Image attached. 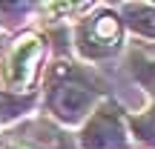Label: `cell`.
Wrapping results in <instances>:
<instances>
[{"label":"cell","instance_id":"cell-9","mask_svg":"<svg viewBox=\"0 0 155 149\" xmlns=\"http://www.w3.org/2000/svg\"><path fill=\"white\" fill-rule=\"evenodd\" d=\"M3 55H6V37L0 34V63H3Z\"/></svg>","mask_w":155,"mask_h":149},{"label":"cell","instance_id":"cell-10","mask_svg":"<svg viewBox=\"0 0 155 149\" xmlns=\"http://www.w3.org/2000/svg\"><path fill=\"white\" fill-rule=\"evenodd\" d=\"M0 149H3V144H0Z\"/></svg>","mask_w":155,"mask_h":149},{"label":"cell","instance_id":"cell-6","mask_svg":"<svg viewBox=\"0 0 155 149\" xmlns=\"http://www.w3.org/2000/svg\"><path fill=\"white\" fill-rule=\"evenodd\" d=\"M127 123H129L132 135L141 141V144L155 149V106L138 112V115H127Z\"/></svg>","mask_w":155,"mask_h":149},{"label":"cell","instance_id":"cell-8","mask_svg":"<svg viewBox=\"0 0 155 149\" xmlns=\"http://www.w3.org/2000/svg\"><path fill=\"white\" fill-rule=\"evenodd\" d=\"M129 72H132V77L150 95H155V60H150V57L135 52V55H129Z\"/></svg>","mask_w":155,"mask_h":149},{"label":"cell","instance_id":"cell-7","mask_svg":"<svg viewBox=\"0 0 155 149\" xmlns=\"http://www.w3.org/2000/svg\"><path fill=\"white\" fill-rule=\"evenodd\" d=\"M35 95H12L0 89V121H15L35 106Z\"/></svg>","mask_w":155,"mask_h":149},{"label":"cell","instance_id":"cell-2","mask_svg":"<svg viewBox=\"0 0 155 149\" xmlns=\"http://www.w3.org/2000/svg\"><path fill=\"white\" fill-rule=\"evenodd\" d=\"M43 37L35 32H26L6 49L0 63V89L12 95H35V83L43 63Z\"/></svg>","mask_w":155,"mask_h":149},{"label":"cell","instance_id":"cell-1","mask_svg":"<svg viewBox=\"0 0 155 149\" xmlns=\"http://www.w3.org/2000/svg\"><path fill=\"white\" fill-rule=\"evenodd\" d=\"M101 103V89L86 72L66 60H58L46 77V109L55 121L78 126Z\"/></svg>","mask_w":155,"mask_h":149},{"label":"cell","instance_id":"cell-4","mask_svg":"<svg viewBox=\"0 0 155 149\" xmlns=\"http://www.w3.org/2000/svg\"><path fill=\"white\" fill-rule=\"evenodd\" d=\"M83 149H129L127 138V115L112 100H101L95 112L83 121L78 135Z\"/></svg>","mask_w":155,"mask_h":149},{"label":"cell","instance_id":"cell-3","mask_svg":"<svg viewBox=\"0 0 155 149\" xmlns=\"http://www.w3.org/2000/svg\"><path fill=\"white\" fill-rule=\"evenodd\" d=\"M124 46V23L112 9H98L83 17L75 32V49L86 60H104L121 52Z\"/></svg>","mask_w":155,"mask_h":149},{"label":"cell","instance_id":"cell-5","mask_svg":"<svg viewBox=\"0 0 155 149\" xmlns=\"http://www.w3.org/2000/svg\"><path fill=\"white\" fill-rule=\"evenodd\" d=\"M121 23L132 29L135 34L147 40H155V6L150 3H124L121 6Z\"/></svg>","mask_w":155,"mask_h":149}]
</instances>
